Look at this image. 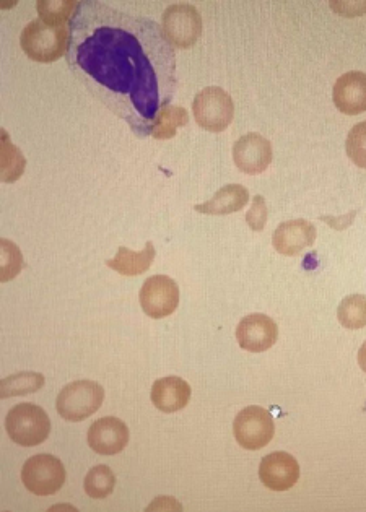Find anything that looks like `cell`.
I'll return each instance as SVG.
<instances>
[{"label":"cell","mask_w":366,"mask_h":512,"mask_svg":"<svg viewBox=\"0 0 366 512\" xmlns=\"http://www.w3.org/2000/svg\"><path fill=\"white\" fill-rule=\"evenodd\" d=\"M69 28L72 74L134 134H152L178 85L175 51L162 27L152 18L83 0Z\"/></svg>","instance_id":"6da1fadb"},{"label":"cell","mask_w":366,"mask_h":512,"mask_svg":"<svg viewBox=\"0 0 366 512\" xmlns=\"http://www.w3.org/2000/svg\"><path fill=\"white\" fill-rule=\"evenodd\" d=\"M69 44L70 28L67 25L49 27L40 18L28 23L20 36L23 53L41 64H51L61 59L69 51Z\"/></svg>","instance_id":"7a4b0ae2"},{"label":"cell","mask_w":366,"mask_h":512,"mask_svg":"<svg viewBox=\"0 0 366 512\" xmlns=\"http://www.w3.org/2000/svg\"><path fill=\"white\" fill-rule=\"evenodd\" d=\"M5 430L18 446H40L51 433V420L40 405L20 404L5 418Z\"/></svg>","instance_id":"3957f363"},{"label":"cell","mask_w":366,"mask_h":512,"mask_svg":"<svg viewBox=\"0 0 366 512\" xmlns=\"http://www.w3.org/2000/svg\"><path fill=\"white\" fill-rule=\"evenodd\" d=\"M105 400V387L95 381H75L57 395V413L67 421H83L100 410Z\"/></svg>","instance_id":"277c9868"},{"label":"cell","mask_w":366,"mask_h":512,"mask_svg":"<svg viewBox=\"0 0 366 512\" xmlns=\"http://www.w3.org/2000/svg\"><path fill=\"white\" fill-rule=\"evenodd\" d=\"M192 113L204 131L223 132L235 118V105L223 88L207 87L194 98Z\"/></svg>","instance_id":"5b68a950"},{"label":"cell","mask_w":366,"mask_h":512,"mask_svg":"<svg viewBox=\"0 0 366 512\" xmlns=\"http://www.w3.org/2000/svg\"><path fill=\"white\" fill-rule=\"evenodd\" d=\"M66 478V467L51 454L33 456L23 465V485L36 496L56 495L66 483Z\"/></svg>","instance_id":"8992f818"},{"label":"cell","mask_w":366,"mask_h":512,"mask_svg":"<svg viewBox=\"0 0 366 512\" xmlns=\"http://www.w3.org/2000/svg\"><path fill=\"white\" fill-rule=\"evenodd\" d=\"M233 434L243 449L259 451L274 439V418L266 408L251 405L236 415Z\"/></svg>","instance_id":"52a82bcc"},{"label":"cell","mask_w":366,"mask_h":512,"mask_svg":"<svg viewBox=\"0 0 366 512\" xmlns=\"http://www.w3.org/2000/svg\"><path fill=\"white\" fill-rule=\"evenodd\" d=\"M163 33L171 46L189 49L202 35V17L191 4L170 5L162 17Z\"/></svg>","instance_id":"ba28073f"},{"label":"cell","mask_w":366,"mask_h":512,"mask_svg":"<svg viewBox=\"0 0 366 512\" xmlns=\"http://www.w3.org/2000/svg\"><path fill=\"white\" fill-rule=\"evenodd\" d=\"M139 300L144 313L152 319L171 316L178 309V283L166 275H153L140 288Z\"/></svg>","instance_id":"9c48e42d"},{"label":"cell","mask_w":366,"mask_h":512,"mask_svg":"<svg viewBox=\"0 0 366 512\" xmlns=\"http://www.w3.org/2000/svg\"><path fill=\"white\" fill-rule=\"evenodd\" d=\"M277 339H279V327L274 319L266 314H249L241 319L236 329V340L246 352H267L269 348L274 347Z\"/></svg>","instance_id":"30bf717a"},{"label":"cell","mask_w":366,"mask_h":512,"mask_svg":"<svg viewBox=\"0 0 366 512\" xmlns=\"http://www.w3.org/2000/svg\"><path fill=\"white\" fill-rule=\"evenodd\" d=\"M233 161L243 173H264L272 163L271 142L256 132L243 135L233 145Z\"/></svg>","instance_id":"8fae6325"},{"label":"cell","mask_w":366,"mask_h":512,"mask_svg":"<svg viewBox=\"0 0 366 512\" xmlns=\"http://www.w3.org/2000/svg\"><path fill=\"white\" fill-rule=\"evenodd\" d=\"M259 478L269 490L288 491L297 485L300 465L288 452H272L261 460Z\"/></svg>","instance_id":"7c38bea8"},{"label":"cell","mask_w":366,"mask_h":512,"mask_svg":"<svg viewBox=\"0 0 366 512\" xmlns=\"http://www.w3.org/2000/svg\"><path fill=\"white\" fill-rule=\"evenodd\" d=\"M129 444V428L116 417L96 420L88 430V446L100 456H114Z\"/></svg>","instance_id":"4fadbf2b"},{"label":"cell","mask_w":366,"mask_h":512,"mask_svg":"<svg viewBox=\"0 0 366 512\" xmlns=\"http://www.w3.org/2000/svg\"><path fill=\"white\" fill-rule=\"evenodd\" d=\"M316 236L318 233L313 223L298 218L282 223L272 235V244L282 256L293 257L313 246Z\"/></svg>","instance_id":"5bb4252c"},{"label":"cell","mask_w":366,"mask_h":512,"mask_svg":"<svg viewBox=\"0 0 366 512\" xmlns=\"http://www.w3.org/2000/svg\"><path fill=\"white\" fill-rule=\"evenodd\" d=\"M334 105L340 113L357 116L366 111V74L353 70L340 75L332 92Z\"/></svg>","instance_id":"9a60e30c"},{"label":"cell","mask_w":366,"mask_h":512,"mask_svg":"<svg viewBox=\"0 0 366 512\" xmlns=\"http://www.w3.org/2000/svg\"><path fill=\"white\" fill-rule=\"evenodd\" d=\"M191 400V386L183 378L168 376L158 379L152 387V402L163 413L183 410Z\"/></svg>","instance_id":"2e32d148"},{"label":"cell","mask_w":366,"mask_h":512,"mask_svg":"<svg viewBox=\"0 0 366 512\" xmlns=\"http://www.w3.org/2000/svg\"><path fill=\"white\" fill-rule=\"evenodd\" d=\"M249 202V192L241 184H228L215 192L212 199L204 204L194 205V210L204 215H228L240 212Z\"/></svg>","instance_id":"e0dca14e"},{"label":"cell","mask_w":366,"mask_h":512,"mask_svg":"<svg viewBox=\"0 0 366 512\" xmlns=\"http://www.w3.org/2000/svg\"><path fill=\"white\" fill-rule=\"evenodd\" d=\"M155 256H157V251H155L152 241L145 244V248L140 252L131 251V249L121 246L116 252V256L106 261V265L124 277H137L150 269Z\"/></svg>","instance_id":"ac0fdd59"},{"label":"cell","mask_w":366,"mask_h":512,"mask_svg":"<svg viewBox=\"0 0 366 512\" xmlns=\"http://www.w3.org/2000/svg\"><path fill=\"white\" fill-rule=\"evenodd\" d=\"M38 14L40 20H43L49 27H62L67 25L69 20L74 17L75 10L79 7V2L74 0H40L38 4Z\"/></svg>","instance_id":"d6986e66"},{"label":"cell","mask_w":366,"mask_h":512,"mask_svg":"<svg viewBox=\"0 0 366 512\" xmlns=\"http://www.w3.org/2000/svg\"><path fill=\"white\" fill-rule=\"evenodd\" d=\"M188 121L189 114L186 109L181 106H166L162 113L158 114L152 135L158 140L171 139L175 137L179 127L186 126Z\"/></svg>","instance_id":"ffe728a7"},{"label":"cell","mask_w":366,"mask_h":512,"mask_svg":"<svg viewBox=\"0 0 366 512\" xmlns=\"http://www.w3.org/2000/svg\"><path fill=\"white\" fill-rule=\"evenodd\" d=\"M44 386V376L40 373L12 374L0 382V395L2 399H9L14 395H27L40 391Z\"/></svg>","instance_id":"44dd1931"},{"label":"cell","mask_w":366,"mask_h":512,"mask_svg":"<svg viewBox=\"0 0 366 512\" xmlns=\"http://www.w3.org/2000/svg\"><path fill=\"white\" fill-rule=\"evenodd\" d=\"M116 477L108 465H96L85 477L83 488L90 498L105 499L114 491Z\"/></svg>","instance_id":"7402d4cb"},{"label":"cell","mask_w":366,"mask_h":512,"mask_svg":"<svg viewBox=\"0 0 366 512\" xmlns=\"http://www.w3.org/2000/svg\"><path fill=\"white\" fill-rule=\"evenodd\" d=\"M339 322L345 329H363L366 327V296H345L337 309Z\"/></svg>","instance_id":"603a6c76"},{"label":"cell","mask_w":366,"mask_h":512,"mask_svg":"<svg viewBox=\"0 0 366 512\" xmlns=\"http://www.w3.org/2000/svg\"><path fill=\"white\" fill-rule=\"evenodd\" d=\"M25 165L27 160L22 152L10 142L9 134L2 131V181L15 183L25 171Z\"/></svg>","instance_id":"cb8c5ba5"},{"label":"cell","mask_w":366,"mask_h":512,"mask_svg":"<svg viewBox=\"0 0 366 512\" xmlns=\"http://www.w3.org/2000/svg\"><path fill=\"white\" fill-rule=\"evenodd\" d=\"M345 152L358 168L366 170V121L360 122L349 132Z\"/></svg>","instance_id":"d4e9b609"},{"label":"cell","mask_w":366,"mask_h":512,"mask_svg":"<svg viewBox=\"0 0 366 512\" xmlns=\"http://www.w3.org/2000/svg\"><path fill=\"white\" fill-rule=\"evenodd\" d=\"M2 282H9L20 274L23 267L22 254L9 239H2Z\"/></svg>","instance_id":"484cf974"},{"label":"cell","mask_w":366,"mask_h":512,"mask_svg":"<svg viewBox=\"0 0 366 512\" xmlns=\"http://www.w3.org/2000/svg\"><path fill=\"white\" fill-rule=\"evenodd\" d=\"M267 222L266 199L262 196H256L253 199V207L246 213V223L254 231L264 230Z\"/></svg>","instance_id":"4316f807"},{"label":"cell","mask_w":366,"mask_h":512,"mask_svg":"<svg viewBox=\"0 0 366 512\" xmlns=\"http://www.w3.org/2000/svg\"><path fill=\"white\" fill-rule=\"evenodd\" d=\"M358 365L366 373V342L363 343L362 347H360V352H358Z\"/></svg>","instance_id":"83f0119b"}]
</instances>
